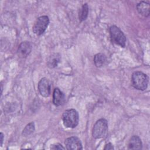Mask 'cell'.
I'll list each match as a JSON object with an SVG mask.
<instances>
[{
  "instance_id": "277c9868",
  "label": "cell",
  "mask_w": 150,
  "mask_h": 150,
  "mask_svg": "<svg viewBox=\"0 0 150 150\" xmlns=\"http://www.w3.org/2000/svg\"><path fill=\"white\" fill-rule=\"evenodd\" d=\"M109 31L112 42L124 47L126 45V37L120 28L115 25H112L110 27Z\"/></svg>"
},
{
  "instance_id": "e0dca14e",
  "label": "cell",
  "mask_w": 150,
  "mask_h": 150,
  "mask_svg": "<svg viewBox=\"0 0 150 150\" xmlns=\"http://www.w3.org/2000/svg\"><path fill=\"white\" fill-rule=\"evenodd\" d=\"M114 149V146L111 142H109V143L105 144V147L104 148V150H109V149Z\"/></svg>"
},
{
  "instance_id": "2e32d148",
  "label": "cell",
  "mask_w": 150,
  "mask_h": 150,
  "mask_svg": "<svg viewBox=\"0 0 150 150\" xmlns=\"http://www.w3.org/2000/svg\"><path fill=\"white\" fill-rule=\"evenodd\" d=\"M50 149H54V150H56V149H64L65 148L63 147L62 145V144H60L59 143H56V144H54L51 145Z\"/></svg>"
},
{
  "instance_id": "5bb4252c",
  "label": "cell",
  "mask_w": 150,
  "mask_h": 150,
  "mask_svg": "<svg viewBox=\"0 0 150 150\" xmlns=\"http://www.w3.org/2000/svg\"><path fill=\"white\" fill-rule=\"evenodd\" d=\"M88 6L87 3L84 4L81 8L80 9L79 12V18L80 22L85 21L88 16Z\"/></svg>"
},
{
  "instance_id": "8fae6325",
  "label": "cell",
  "mask_w": 150,
  "mask_h": 150,
  "mask_svg": "<svg viewBox=\"0 0 150 150\" xmlns=\"http://www.w3.org/2000/svg\"><path fill=\"white\" fill-rule=\"evenodd\" d=\"M61 59L60 55L57 53L51 54L47 59V66L50 69L54 68L57 66Z\"/></svg>"
},
{
  "instance_id": "9a60e30c",
  "label": "cell",
  "mask_w": 150,
  "mask_h": 150,
  "mask_svg": "<svg viewBox=\"0 0 150 150\" xmlns=\"http://www.w3.org/2000/svg\"><path fill=\"white\" fill-rule=\"evenodd\" d=\"M35 130V123L33 122H31L29 124H28L25 128L23 129L22 135L23 137H27L30 135L31 134H32Z\"/></svg>"
},
{
  "instance_id": "4fadbf2b",
  "label": "cell",
  "mask_w": 150,
  "mask_h": 150,
  "mask_svg": "<svg viewBox=\"0 0 150 150\" xmlns=\"http://www.w3.org/2000/svg\"><path fill=\"white\" fill-rule=\"evenodd\" d=\"M94 63L97 67H101L104 66L107 62L106 56L101 53L96 54L94 57Z\"/></svg>"
},
{
  "instance_id": "ba28073f",
  "label": "cell",
  "mask_w": 150,
  "mask_h": 150,
  "mask_svg": "<svg viewBox=\"0 0 150 150\" xmlns=\"http://www.w3.org/2000/svg\"><path fill=\"white\" fill-rule=\"evenodd\" d=\"M32 46L31 43L28 41L22 42L18 46V54L19 57L25 58L32 51Z\"/></svg>"
},
{
  "instance_id": "5b68a950",
  "label": "cell",
  "mask_w": 150,
  "mask_h": 150,
  "mask_svg": "<svg viewBox=\"0 0 150 150\" xmlns=\"http://www.w3.org/2000/svg\"><path fill=\"white\" fill-rule=\"evenodd\" d=\"M49 24V18L47 16L43 15L39 17L35 22L33 26V32L38 36L42 35L45 32Z\"/></svg>"
},
{
  "instance_id": "6da1fadb",
  "label": "cell",
  "mask_w": 150,
  "mask_h": 150,
  "mask_svg": "<svg viewBox=\"0 0 150 150\" xmlns=\"http://www.w3.org/2000/svg\"><path fill=\"white\" fill-rule=\"evenodd\" d=\"M149 78L144 73L137 71L131 76V84L133 87L137 90L144 91L146 89L148 84Z\"/></svg>"
},
{
  "instance_id": "9c48e42d",
  "label": "cell",
  "mask_w": 150,
  "mask_h": 150,
  "mask_svg": "<svg viewBox=\"0 0 150 150\" xmlns=\"http://www.w3.org/2000/svg\"><path fill=\"white\" fill-rule=\"evenodd\" d=\"M65 102L64 94L59 88H55L53 93V103L56 107L63 105Z\"/></svg>"
},
{
  "instance_id": "7a4b0ae2",
  "label": "cell",
  "mask_w": 150,
  "mask_h": 150,
  "mask_svg": "<svg viewBox=\"0 0 150 150\" xmlns=\"http://www.w3.org/2000/svg\"><path fill=\"white\" fill-rule=\"evenodd\" d=\"M62 120L66 127L74 128L79 124V113L75 109H67L65 110L62 114Z\"/></svg>"
},
{
  "instance_id": "8992f818",
  "label": "cell",
  "mask_w": 150,
  "mask_h": 150,
  "mask_svg": "<svg viewBox=\"0 0 150 150\" xmlns=\"http://www.w3.org/2000/svg\"><path fill=\"white\" fill-rule=\"evenodd\" d=\"M38 90L41 94L44 97H47L51 93V84L49 79L43 77L40 80L38 83Z\"/></svg>"
},
{
  "instance_id": "30bf717a",
  "label": "cell",
  "mask_w": 150,
  "mask_h": 150,
  "mask_svg": "<svg viewBox=\"0 0 150 150\" xmlns=\"http://www.w3.org/2000/svg\"><path fill=\"white\" fill-rule=\"evenodd\" d=\"M142 147V143L141 138L137 135L132 136L128 144V149H141Z\"/></svg>"
},
{
  "instance_id": "7c38bea8",
  "label": "cell",
  "mask_w": 150,
  "mask_h": 150,
  "mask_svg": "<svg viewBox=\"0 0 150 150\" xmlns=\"http://www.w3.org/2000/svg\"><path fill=\"white\" fill-rule=\"evenodd\" d=\"M137 9L139 13L145 17H148L149 15V4L147 2L141 1L137 5Z\"/></svg>"
},
{
  "instance_id": "ac0fdd59",
  "label": "cell",
  "mask_w": 150,
  "mask_h": 150,
  "mask_svg": "<svg viewBox=\"0 0 150 150\" xmlns=\"http://www.w3.org/2000/svg\"><path fill=\"white\" fill-rule=\"evenodd\" d=\"M4 134L2 132H1L0 134V146H2V144H3V141H4Z\"/></svg>"
},
{
  "instance_id": "3957f363",
  "label": "cell",
  "mask_w": 150,
  "mask_h": 150,
  "mask_svg": "<svg viewBox=\"0 0 150 150\" xmlns=\"http://www.w3.org/2000/svg\"><path fill=\"white\" fill-rule=\"evenodd\" d=\"M108 131V122L104 118L97 120L92 129V136L95 139L101 138L105 135Z\"/></svg>"
},
{
  "instance_id": "52a82bcc",
  "label": "cell",
  "mask_w": 150,
  "mask_h": 150,
  "mask_svg": "<svg viewBox=\"0 0 150 150\" xmlns=\"http://www.w3.org/2000/svg\"><path fill=\"white\" fill-rule=\"evenodd\" d=\"M64 145L66 149L69 150H79L83 149L80 139L76 137H70L66 139Z\"/></svg>"
}]
</instances>
